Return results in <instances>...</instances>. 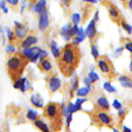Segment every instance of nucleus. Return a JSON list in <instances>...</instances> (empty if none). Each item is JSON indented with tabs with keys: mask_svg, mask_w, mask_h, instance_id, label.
<instances>
[{
	"mask_svg": "<svg viewBox=\"0 0 132 132\" xmlns=\"http://www.w3.org/2000/svg\"><path fill=\"white\" fill-rule=\"evenodd\" d=\"M56 60L61 72L67 77L72 76L78 67L81 60V52L77 45H66Z\"/></svg>",
	"mask_w": 132,
	"mask_h": 132,
	"instance_id": "1",
	"label": "nucleus"
},
{
	"mask_svg": "<svg viewBox=\"0 0 132 132\" xmlns=\"http://www.w3.org/2000/svg\"><path fill=\"white\" fill-rule=\"evenodd\" d=\"M29 61L23 53L10 54L6 60V67L8 73L13 81L15 82L21 78V75Z\"/></svg>",
	"mask_w": 132,
	"mask_h": 132,
	"instance_id": "2",
	"label": "nucleus"
},
{
	"mask_svg": "<svg viewBox=\"0 0 132 132\" xmlns=\"http://www.w3.org/2000/svg\"><path fill=\"white\" fill-rule=\"evenodd\" d=\"M45 115L50 119H54L59 117L63 113L62 106L54 102L48 104L45 108Z\"/></svg>",
	"mask_w": 132,
	"mask_h": 132,
	"instance_id": "3",
	"label": "nucleus"
},
{
	"mask_svg": "<svg viewBox=\"0 0 132 132\" xmlns=\"http://www.w3.org/2000/svg\"><path fill=\"white\" fill-rule=\"evenodd\" d=\"M97 65L99 69L103 73L109 76L114 75V68L111 61L106 56H102L98 58Z\"/></svg>",
	"mask_w": 132,
	"mask_h": 132,
	"instance_id": "4",
	"label": "nucleus"
},
{
	"mask_svg": "<svg viewBox=\"0 0 132 132\" xmlns=\"http://www.w3.org/2000/svg\"><path fill=\"white\" fill-rule=\"evenodd\" d=\"M42 49L39 47H28L23 49V53L26 57L32 62H36L39 58Z\"/></svg>",
	"mask_w": 132,
	"mask_h": 132,
	"instance_id": "5",
	"label": "nucleus"
},
{
	"mask_svg": "<svg viewBox=\"0 0 132 132\" xmlns=\"http://www.w3.org/2000/svg\"><path fill=\"white\" fill-rule=\"evenodd\" d=\"M106 6L107 10L109 14L110 17L112 18V20L114 22H119L121 23L123 19L121 15L119 10L117 8V6L110 1H107L106 3Z\"/></svg>",
	"mask_w": 132,
	"mask_h": 132,
	"instance_id": "6",
	"label": "nucleus"
},
{
	"mask_svg": "<svg viewBox=\"0 0 132 132\" xmlns=\"http://www.w3.org/2000/svg\"><path fill=\"white\" fill-rule=\"evenodd\" d=\"M14 23H15L14 33H15V37L19 40L23 39L28 32V28L25 25L18 21H15Z\"/></svg>",
	"mask_w": 132,
	"mask_h": 132,
	"instance_id": "7",
	"label": "nucleus"
},
{
	"mask_svg": "<svg viewBox=\"0 0 132 132\" xmlns=\"http://www.w3.org/2000/svg\"><path fill=\"white\" fill-rule=\"evenodd\" d=\"M39 14L38 23L39 28L41 31H45L49 25V18L47 9Z\"/></svg>",
	"mask_w": 132,
	"mask_h": 132,
	"instance_id": "8",
	"label": "nucleus"
},
{
	"mask_svg": "<svg viewBox=\"0 0 132 132\" xmlns=\"http://www.w3.org/2000/svg\"><path fill=\"white\" fill-rule=\"evenodd\" d=\"M85 33L90 40H93V39L95 38L97 34L96 21L94 18H93V19H92L91 21L88 25L87 27L85 30Z\"/></svg>",
	"mask_w": 132,
	"mask_h": 132,
	"instance_id": "9",
	"label": "nucleus"
},
{
	"mask_svg": "<svg viewBox=\"0 0 132 132\" xmlns=\"http://www.w3.org/2000/svg\"><path fill=\"white\" fill-rule=\"evenodd\" d=\"M30 83L27 78H19L18 80L15 81L14 84V87L15 89H19L22 92H24L28 90L30 88Z\"/></svg>",
	"mask_w": 132,
	"mask_h": 132,
	"instance_id": "10",
	"label": "nucleus"
},
{
	"mask_svg": "<svg viewBox=\"0 0 132 132\" xmlns=\"http://www.w3.org/2000/svg\"><path fill=\"white\" fill-rule=\"evenodd\" d=\"M47 0H37L32 5V9L37 14H40L44 10H46Z\"/></svg>",
	"mask_w": 132,
	"mask_h": 132,
	"instance_id": "11",
	"label": "nucleus"
},
{
	"mask_svg": "<svg viewBox=\"0 0 132 132\" xmlns=\"http://www.w3.org/2000/svg\"><path fill=\"white\" fill-rule=\"evenodd\" d=\"M61 85V82L59 78L56 76H52L49 80V89L51 92H55L60 88Z\"/></svg>",
	"mask_w": 132,
	"mask_h": 132,
	"instance_id": "12",
	"label": "nucleus"
},
{
	"mask_svg": "<svg viewBox=\"0 0 132 132\" xmlns=\"http://www.w3.org/2000/svg\"><path fill=\"white\" fill-rule=\"evenodd\" d=\"M96 117L97 120L104 125L110 126L112 124V119H111L110 116L105 112H103V111L99 112L97 114Z\"/></svg>",
	"mask_w": 132,
	"mask_h": 132,
	"instance_id": "13",
	"label": "nucleus"
},
{
	"mask_svg": "<svg viewBox=\"0 0 132 132\" xmlns=\"http://www.w3.org/2000/svg\"><path fill=\"white\" fill-rule=\"evenodd\" d=\"M72 27V26H71V25L68 23L63 26L61 30V35L65 40H69L71 38L73 37L72 34V31H71Z\"/></svg>",
	"mask_w": 132,
	"mask_h": 132,
	"instance_id": "14",
	"label": "nucleus"
},
{
	"mask_svg": "<svg viewBox=\"0 0 132 132\" xmlns=\"http://www.w3.org/2000/svg\"><path fill=\"white\" fill-rule=\"evenodd\" d=\"M39 67L41 71L46 72L51 71V69H52V65L51 62H50L48 59L45 58L42 60H40Z\"/></svg>",
	"mask_w": 132,
	"mask_h": 132,
	"instance_id": "15",
	"label": "nucleus"
},
{
	"mask_svg": "<svg viewBox=\"0 0 132 132\" xmlns=\"http://www.w3.org/2000/svg\"><path fill=\"white\" fill-rule=\"evenodd\" d=\"M37 42V39L35 36L30 35L28 36L21 43V47L23 48L28 47H32V45L36 44Z\"/></svg>",
	"mask_w": 132,
	"mask_h": 132,
	"instance_id": "16",
	"label": "nucleus"
},
{
	"mask_svg": "<svg viewBox=\"0 0 132 132\" xmlns=\"http://www.w3.org/2000/svg\"><path fill=\"white\" fill-rule=\"evenodd\" d=\"M30 101L32 104L36 107L41 108L43 107L44 102L42 97L38 94H32L30 98Z\"/></svg>",
	"mask_w": 132,
	"mask_h": 132,
	"instance_id": "17",
	"label": "nucleus"
},
{
	"mask_svg": "<svg viewBox=\"0 0 132 132\" xmlns=\"http://www.w3.org/2000/svg\"><path fill=\"white\" fill-rule=\"evenodd\" d=\"M34 124L40 131L42 132H50V128L48 126L47 124L40 119H37L34 121Z\"/></svg>",
	"mask_w": 132,
	"mask_h": 132,
	"instance_id": "18",
	"label": "nucleus"
},
{
	"mask_svg": "<svg viewBox=\"0 0 132 132\" xmlns=\"http://www.w3.org/2000/svg\"><path fill=\"white\" fill-rule=\"evenodd\" d=\"M119 80L121 85L125 87L132 88V79L127 76H121L119 78Z\"/></svg>",
	"mask_w": 132,
	"mask_h": 132,
	"instance_id": "19",
	"label": "nucleus"
},
{
	"mask_svg": "<svg viewBox=\"0 0 132 132\" xmlns=\"http://www.w3.org/2000/svg\"><path fill=\"white\" fill-rule=\"evenodd\" d=\"M50 49H51L53 56L57 59L59 56V55H60L61 51L59 49V47L57 46V43L55 41H54V40H52L51 43H50Z\"/></svg>",
	"mask_w": 132,
	"mask_h": 132,
	"instance_id": "20",
	"label": "nucleus"
},
{
	"mask_svg": "<svg viewBox=\"0 0 132 132\" xmlns=\"http://www.w3.org/2000/svg\"><path fill=\"white\" fill-rule=\"evenodd\" d=\"M97 104L101 109L104 110H108L110 108V104L108 100L106 97H102L99 98L97 100Z\"/></svg>",
	"mask_w": 132,
	"mask_h": 132,
	"instance_id": "21",
	"label": "nucleus"
},
{
	"mask_svg": "<svg viewBox=\"0 0 132 132\" xmlns=\"http://www.w3.org/2000/svg\"><path fill=\"white\" fill-rule=\"evenodd\" d=\"M27 117L28 120L31 121H36L37 118V113L34 110L30 109L27 111Z\"/></svg>",
	"mask_w": 132,
	"mask_h": 132,
	"instance_id": "22",
	"label": "nucleus"
},
{
	"mask_svg": "<svg viewBox=\"0 0 132 132\" xmlns=\"http://www.w3.org/2000/svg\"><path fill=\"white\" fill-rule=\"evenodd\" d=\"M90 89L87 87H81L79 89H77V94L79 97H85L86 95H87L88 94L89 91H90Z\"/></svg>",
	"mask_w": 132,
	"mask_h": 132,
	"instance_id": "23",
	"label": "nucleus"
},
{
	"mask_svg": "<svg viewBox=\"0 0 132 132\" xmlns=\"http://www.w3.org/2000/svg\"><path fill=\"white\" fill-rule=\"evenodd\" d=\"M121 26L122 27V28H123L124 29H125V31L127 32L128 34H131L132 33V27L130 25V24H128V23H126L125 21L122 20V21H121Z\"/></svg>",
	"mask_w": 132,
	"mask_h": 132,
	"instance_id": "24",
	"label": "nucleus"
},
{
	"mask_svg": "<svg viewBox=\"0 0 132 132\" xmlns=\"http://www.w3.org/2000/svg\"><path fill=\"white\" fill-rule=\"evenodd\" d=\"M103 87H104V89H106L109 93H114V92L116 91V88L113 85H112V84L109 82H104Z\"/></svg>",
	"mask_w": 132,
	"mask_h": 132,
	"instance_id": "25",
	"label": "nucleus"
},
{
	"mask_svg": "<svg viewBox=\"0 0 132 132\" xmlns=\"http://www.w3.org/2000/svg\"><path fill=\"white\" fill-rule=\"evenodd\" d=\"M88 77L91 83H94L99 80V76H98L96 72H94V71H91L90 72H89Z\"/></svg>",
	"mask_w": 132,
	"mask_h": 132,
	"instance_id": "26",
	"label": "nucleus"
},
{
	"mask_svg": "<svg viewBox=\"0 0 132 132\" xmlns=\"http://www.w3.org/2000/svg\"><path fill=\"white\" fill-rule=\"evenodd\" d=\"M91 53H92V55L93 56L95 60L98 59L99 58V50L97 49V47L95 45H92L91 46Z\"/></svg>",
	"mask_w": 132,
	"mask_h": 132,
	"instance_id": "27",
	"label": "nucleus"
},
{
	"mask_svg": "<svg viewBox=\"0 0 132 132\" xmlns=\"http://www.w3.org/2000/svg\"><path fill=\"white\" fill-rule=\"evenodd\" d=\"M67 109H68V112H69L70 113L73 114V113L78 111L79 109L77 108V107L76 106V104H74L72 103V102H70V103H68V106H67Z\"/></svg>",
	"mask_w": 132,
	"mask_h": 132,
	"instance_id": "28",
	"label": "nucleus"
},
{
	"mask_svg": "<svg viewBox=\"0 0 132 132\" xmlns=\"http://www.w3.org/2000/svg\"><path fill=\"white\" fill-rule=\"evenodd\" d=\"M7 5V3L5 0H0V8L5 14L8 13L9 12V8H8Z\"/></svg>",
	"mask_w": 132,
	"mask_h": 132,
	"instance_id": "29",
	"label": "nucleus"
},
{
	"mask_svg": "<svg viewBox=\"0 0 132 132\" xmlns=\"http://www.w3.org/2000/svg\"><path fill=\"white\" fill-rule=\"evenodd\" d=\"M72 19L73 24L78 25V23H79L80 20H81V16H80L79 13H77V12L73 13L72 17Z\"/></svg>",
	"mask_w": 132,
	"mask_h": 132,
	"instance_id": "30",
	"label": "nucleus"
},
{
	"mask_svg": "<svg viewBox=\"0 0 132 132\" xmlns=\"http://www.w3.org/2000/svg\"><path fill=\"white\" fill-rule=\"evenodd\" d=\"M6 34H7L8 39H9V40L10 41H13V40L15 39V33H14L9 28H6Z\"/></svg>",
	"mask_w": 132,
	"mask_h": 132,
	"instance_id": "31",
	"label": "nucleus"
},
{
	"mask_svg": "<svg viewBox=\"0 0 132 132\" xmlns=\"http://www.w3.org/2000/svg\"><path fill=\"white\" fill-rule=\"evenodd\" d=\"M9 6L12 7H16L21 3V0H5Z\"/></svg>",
	"mask_w": 132,
	"mask_h": 132,
	"instance_id": "32",
	"label": "nucleus"
},
{
	"mask_svg": "<svg viewBox=\"0 0 132 132\" xmlns=\"http://www.w3.org/2000/svg\"><path fill=\"white\" fill-rule=\"evenodd\" d=\"M78 84H79V79L77 76H75L73 78L72 83V89L73 91L77 90L78 88Z\"/></svg>",
	"mask_w": 132,
	"mask_h": 132,
	"instance_id": "33",
	"label": "nucleus"
},
{
	"mask_svg": "<svg viewBox=\"0 0 132 132\" xmlns=\"http://www.w3.org/2000/svg\"><path fill=\"white\" fill-rule=\"evenodd\" d=\"M5 51L9 53V54H12V53H14L15 52V48L14 45L9 44L5 48Z\"/></svg>",
	"mask_w": 132,
	"mask_h": 132,
	"instance_id": "34",
	"label": "nucleus"
},
{
	"mask_svg": "<svg viewBox=\"0 0 132 132\" xmlns=\"http://www.w3.org/2000/svg\"><path fill=\"white\" fill-rule=\"evenodd\" d=\"M86 98H78V99H77V100H76V105L77 107V108L79 109V110L81 109V105H82L84 102H86Z\"/></svg>",
	"mask_w": 132,
	"mask_h": 132,
	"instance_id": "35",
	"label": "nucleus"
},
{
	"mask_svg": "<svg viewBox=\"0 0 132 132\" xmlns=\"http://www.w3.org/2000/svg\"><path fill=\"white\" fill-rule=\"evenodd\" d=\"M20 3V12L22 13L24 11V10L27 8V5H28V1L27 0H21Z\"/></svg>",
	"mask_w": 132,
	"mask_h": 132,
	"instance_id": "36",
	"label": "nucleus"
},
{
	"mask_svg": "<svg viewBox=\"0 0 132 132\" xmlns=\"http://www.w3.org/2000/svg\"><path fill=\"white\" fill-rule=\"evenodd\" d=\"M113 106L114 107V108H116V109L119 110L121 109L122 107V104H121V102L119 101H118L117 100H115L113 102Z\"/></svg>",
	"mask_w": 132,
	"mask_h": 132,
	"instance_id": "37",
	"label": "nucleus"
},
{
	"mask_svg": "<svg viewBox=\"0 0 132 132\" xmlns=\"http://www.w3.org/2000/svg\"><path fill=\"white\" fill-rule=\"evenodd\" d=\"M123 49H124L123 47H119L118 48V49H116V52H115L114 53V56L116 57V58L122 54V51H123Z\"/></svg>",
	"mask_w": 132,
	"mask_h": 132,
	"instance_id": "38",
	"label": "nucleus"
},
{
	"mask_svg": "<svg viewBox=\"0 0 132 132\" xmlns=\"http://www.w3.org/2000/svg\"><path fill=\"white\" fill-rule=\"evenodd\" d=\"M47 52L45 51V50H41V53H40V55H39V60H42L45 59V58H46V56H47Z\"/></svg>",
	"mask_w": 132,
	"mask_h": 132,
	"instance_id": "39",
	"label": "nucleus"
},
{
	"mask_svg": "<svg viewBox=\"0 0 132 132\" xmlns=\"http://www.w3.org/2000/svg\"><path fill=\"white\" fill-rule=\"evenodd\" d=\"M125 48L128 50L129 52L132 53V41H130L125 44Z\"/></svg>",
	"mask_w": 132,
	"mask_h": 132,
	"instance_id": "40",
	"label": "nucleus"
},
{
	"mask_svg": "<svg viewBox=\"0 0 132 132\" xmlns=\"http://www.w3.org/2000/svg\"><path fill=\"white\" fill-rule=\"evenodd\" d=\"M72 119H73V117H72V113L69 114V115L67 116V125L68 127H70V126L71 122H72Z\"/></svg>",
	"mask_w": 132,
	"mask_h": 132,
	"instance_id": "41",
	"label": "nucleus"
},
{
	"mask_svg": "<svg viewBox=\"0 0 132 132\" xmlns=\"http://www.w3.org/2000/svg\"><path fill=\"white\" fill-rule=\"evenodd\" d=\"M82 2L86 3L89 4H96L97 3V0H81Z\"/></svg>",
	"mask_w": 132,
	"mask_h": 132,
	"instance_id": "42",
	"label": "nucleus"
},
{
	"mask_svg": "<svg viewBox=\"0 0 132 132\" xmlns=\"http://www.w3.org/2000/svg\"><path fill=\"white\" fill-rule=\"evenodd\" d=\"M118 115L120 116V117H124L125 115V111L122 109H121L119 110V112H118Z\"/></svg>",
	"mask_w": 132,
	"mask_h": 132,
	"instance_id": "43",
	"label": "nucleus"
},
{
	"mask_svg": "<svg viewBox=\"0 0 132 132\" xmlns=\"http://www.w3.org/2000/svg\"><path fill=\"white\" fill-rule=\"evenodd\" d=\"M126 6H127L130 10H132V0H128Z\"/></svg>",
	"mask_w": 132,
	"mask_h": 132,
	"instance_id": "44",
	"label": "nucleus"
},
{
	"mask_svg": "<svg viewBox=\"0 0 132 132\" xmlns=\"http://www.w3.org/2000/svg\"><path fill=\"white\" fill-rule=\"evenodd\" d=\"M123 132H131V129L126 126H123Z\"/></svg>",
	"mask_w": 132,
	"mask_h": 132,
	"instance_id": "45",
	"label": "nucleus"
},
{
	"mask_svg": "<svg viewBox=\"0 0 132 132\" xmlns=\"http://www.w3.org/2000/svg\"><path fill=\"white\" fill-rule=\"evenodd\" d=\"M99 11H98V10H97V11L95 12V14H94V19H95V20L96 21L98 20V19H99Z\"/></svg>",
	"mask_w": 132,
	"mask_h": 132,
	"instance_id": "46",
	"label": "nucleus"
},
{
	"mask_svg": "<svg viewBox=\"0 0 132 132\" xmlns=\"http://www.w3.org/2000/svg\"><path fill=\"white\" fill-rule=\"evenodd\" d=\"M59 1H61L63 5H68L72 1V0H59Z\"/></svg>",
	"mask_w": 132,
	"mask_h": 132,
	"instance_id": "47",
	"label": "nucleus"
},
{
	"mask_svg": "<svg viewBox=\"0 0 132 132\" xmlns=\"http://www.w3.org/2000/svg\"><path fill=\"white\" fill-rule=\"evenodd\" d=\"M120 1H121V2L123 3V5H125V6H126V5H127V3H128V0H120Z\"/></svg>",
	"mask_w": 132,
	"mask_h": 132,
	"instance_id": "48",
	"label": "nucleus"
},
{
	"mask_svg": "<svg viewBox=\"0 0 132 132\" xmlns=\"http://www.w3.org/2000/svg\"><path fill=\"white\" fill-rule=\"evenodd\" d=\"M130 72H131V73L132 74V56H131V62H130Z\"/></svg>",
	"mask_w": 132,
	"mask_h": 132,
	"instance_id": "49",
	"label": "nucleus"
},
{
	"mask_svg": "<svg viewBox=\"0 0 132 132\" xmlns=\"http://www.w3.org/2000/svg\"><path fill=\"white\" fill-rule=\"evenodd\" d=\"M113 132H120L119 129H117V128H113Z\"/></svg>",
	"mask_w": 132,
	"mask_h": 132,
	"instance_id": "50",
	"label": "nucleus"
},
{
	"mask_svg": "<svg viewBox=\"0 0 132 132\" xmlns=\"http://www.w3.org/2000/svg\"><path fill=\"white\" fill-rule=\"evenodd\" d=\"M97 2H102L103 0H97Z\"/></svg>",
	"mask_w": 132,
	"mask_h": 132,
	"instance_id": "51",
	"label": "nucleus"
}]
</instances>
